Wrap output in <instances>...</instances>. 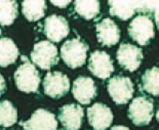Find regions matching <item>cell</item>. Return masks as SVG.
<instances>
[{"label":"cell","mask_w":159,"mask_h":130,"mask_svg":"<svg viewBox=\"0 0 159 130\" xmlns=\"http://www.w3.org/2000/svg\"><path fill=\"white\" fill-rule=\"evenodd\" d=\"M22 58L23 63L18 67L13 75L16 86L20 91L26 93L36 92L41 82L40 74L36 67L28 58L25 56Z\"/></svg>","instance_id":"cell-1"},{"label":"cell","mask_w":159,"mask_h":130,"mask_svg":"<svg viewBox=\"0 0 159 130\" xmlns=\"http://www.w3.org/2000/svg\"><path fill=\"white\" fill-rule=\"evenodd\" d=\"M89 45L80 38L66 40L61 47V58L71 69L82 67L86 62Z\"/></svg>","instance_id":"cell-2"},{"label":"cell","mask_w":159,"mask_h":130,"mask_svg":"<svg viewBox=\"0 0 159 130\" xmlns=\"http://www.w3.org/2000/svg\"><path fill=\"white\" fill-rule=\"evenodd\" d=\"M31 59L40 69L50 70L60 61L57 46L47 40L37 42L31 51Z\"/></svg>","instance_id":"cell-3"},{"label":"cell","mask_w":159,"mask_h":130,"mask_svg":"<svg viewBox=\"0 0 159 130\" xmlns=\"http://www.w3.org/2000/svg\"><path fill=\"white\" fill-rule=\"evenodd\" d=\"M43 90L50 98L57 99L63 98L70 90L69 77L59 71L48 72L43 80Z\"/></svg>","instance_id":"cell-4"},{"label":"cell","mask_w":159,"mask_h":130,"mask_svg":"<svg viewBox=\"0 0 159 130\" xmlns=\"http://www.w3.org/2000/svg\"><path fill=\"white\" fill-rule=\"evenodd\" d=\"M154 106L151 99L145 96L134 98L128 108V117L137 126H144L150 123L153 117Z\"/></svg>","instance_id":"cell-5"},{"label":"cell","mask_w":159,"mask_h":130,"mask_svg":"<svg viewBox=\"0 0 159 130\" xmlns=\"http://www.w3.org/2000/svg\"><path fill=\"white\" fill-rule=\"evenodd\" d=\"M128 34L140 45H146L154 37V25L149 16L140 15L128 26Z\"/></svg>","instance_id":"cell-6"},{"label":"cell","mask_w":159,"mask_h":130,"mask_svg":"<svg viewBox=\"0 0 159 130\" xmlns=\"http://www.w3.org/2000/svg\"><path fill=\"white\" fill-rule=\"evenodd\" d=\"M108 91L115 104L124 105L134 94V84L128 77L116 76L108 82Z\"/></svg>","instance_id":"cell-7"},{"label":"cell","mask_w":159,"mask_h":130,"mask_svg":"<svg viewBox=\"0 0 159 130\" xmlns=\"http://www.w3.org/2000/svg\"><path fill=\"white\" fill-rule=\"evenodd\" d=\"M42 30L44 35L52 42H61L70 33L68 21L62 15H50L43 23Z\"/></svg>","instance_id":"cell-8"},{"label":"cell","mask_w":159,"mask_h":130,"mask_svg":"<svg viewBox=\"0 0 159 130\" xmlns=\"http://www.w3.org/2000/svg\"><path fill=\"white\" fill-rule=\"evenodd\" d=\"M25 130H57V121L53 113L45 109H37L30 119L20 123Z\"/></svg>","instance_id":"cell-9"},{"label":"cell","mask_w":159,"mask_h":130,"mask_svg":"<svg viewBox=\"0 0 159 130\" xmlns=\"http://www.w3.org/2000/svg\"><path fill=\"white\" fill-rule=\"evenodd\" d=\"M119 65L129 72H134L140 67L143 61V51L140 47L124 43L119 46L116 54Z\"/></svg>","instance_id":"cell-10"},{"label":"cell","mask_w":159,"mask_h":130,"mask_svg":"<svg viewBox=\"0 0 159 130\" xmlns=\"http://www.w3.org/2000/svg\"><path fill=\"white\" fill-rule=\"evenodd\" d=\"M87 119L93 129L105 130L112 124L113 114L109 106L102 102H96L87 109Z\"/></svg>","instance_id":"cell-11"},{"label":"cell","mask_w":159,"mask_h":130,"mask_svg":"<svg viewBox=\"0 0 159 130\" xmlns=\"http://www.w3.org/2000/svg\"><path fill=\"white\" fill-rule=\"evenodd\" d=\"M89 70L100 79L109 78L114 71L111 56L102 50L93 51L90 54L89 61Z\"/></svg>","instance_id":"cell-12"},{"label":"cell","mask_w":159,"mask_h":130,"mask_svg":"<svg viewBox=\"0 0 159 130\" xmlns=\"http://www.w3.org/2000/svg\"><path fill=\"white\" fill-rule=\"evenodd\" d=\"M83 108L76 104H67L59 110V121L66 130H78L82 125Z\"/></svg>","instance_id":"cell-13"},{"label":"cell","mask_w":159,"mask_h":130,"mask_svg":"<svg viewBox=\"0 0 159 130\" xmlns=\"http://www.w3.org/2000/svg\"><path fill=\"white\" fill-rule=\"evenodd\" d=\"M72 93L79 104L89 105L97 96V86L91 78L79 76L73 82Z\"/></svg>","instance_id":"cell-14"},{"label":"cell","mask_w":159,"mask_h":130,"mask_svg":"<svg viewBox=\"0 0 159 130\" xmlns=\"http://www.w3.org/2000/svg\"><path fill=\"white\" fill-rule=\"evenodd\" d=\"M97 38L104 46H113L119 41L120 31L111 19H104L96 27Z\"/></svg>","instance_id":"cell-15"},{"label":"cell","mask_w":159,"mask_h":130,"mask_svg":"<svg viewBox=\"0 0 159 130\" xmlns=\"http://www.w3.org/2000/svg\"><path fill=\"white\" fill-rule=\"evenodd\" d=\"M19 55L20 50L12 39L8 37L0 38V67L6 68L15 64Z\"/></svg>","instance_id":"cell-16"},{"label":"cell","mask_w":159,"mask_h":130,"mask_svg":"<svg viewBox=\"0 0 159 130\" xmlns=\"http://www.w3.org/2000/svg\"><path fill=\"white\" fill-rule=\"evenodd\" d=\"M46 11L44 0H25L22 2V13L29 22H37L43 18Z\"/></svg>","instance_id":"cell-17"},{"label":"cell","mask_w":159,"mask_h":130,"mask_svg":"<svg viewBox=\"0 0 159 130\" xmlns=\"http://www.w3.org/2000/svg\"><path fill=\"white\" fill-rule=\"evenodd\" d=\"M18 15V2L15 0H0V25H12Z\"/></svg>","instance_id":"cell-18"},{"label":"cell","mask_w":159,"mask_h":130,"mask_svg":"<svg viewBox=\"0 0 159 130\" xmlns=\"http://www.w3.org/2000/svg\"><path fill=\"white\" fill-rule=\"evenodd\" d=\"M74 9L85 20H93L100 12V2L97 0H77Z\"/></svg>","instance_id":"cell-19"},{"label":"cell","mask_w":159,"mask_h":130,"mask_svg":"<svg viewBox=\"0 0 159 130\" xmlns=\"http://www.w3.org/2000/svg\"><path fill=\"white\" fill-rule=\"evenodd\" d=\"M18 121V110L9 101L0 102V126L11 127Z\"/></svg>","instance_id":"cell-20"},{"label":"cell","mask_w":159,"mask_h":130,"mask_svg":"<svg viewBox=\"0 0 159 130\" xmlns=\"http://www.w3.org/2000/svg\"><path fill=\"white\" fill-rule=\"evenodd\" d=\"M144 90L153 95H159V68L147 70L142 77Z\"/></svg>","instance_id":"cell-21"},{"label":"cell","mask_w":159,"mask_h":130,"mask_svg":"<svg viewBox=\"0 0 159 130\" xmlns=\"http://www.w3.org/2000/svg\"><path fill=\"white\" fill-rule=\"evenodd\" d=\"M110 13L121 20H127L134 15V8L129 2L122 1H110Z\"/></svg>","instance_id":"cell-22"},{"label":"cell","mask_w":159,"mask_h":130,"mask_svg":"<svg viewBox=\"0 0 159 130\" xmlns=\"http://www.w3.org/2000/svg\"><path fill=\"white\" fill-rule=\"evenodd\" d=\"M52 4H53L57 7H60V8H64L66 7L67 5H69L71 1H65V0H57V1H50Z\"/></svg>","instance_id":"cell-23"},{"label":"cell","mask_w":159,"mask_h":130,"mask_svg":"<svg viewBox=\"0 0 159 130\" xmlns=\"http://www.w3.org/2000/svg\"><path fill=\"white\" fill-rule=\"evenodd\" d=\"M6 90V83H5V79L4 77L0 74V96H2L4 94V92Z\"/></svg>","instance_id":"cell-24"},{"label":"cell","mask_w":159,"mask_h":130,"mask_svg":"<svg viewBox=\"0 0 159 130\" xmlns=\"http://www.w3.org/2000/svg\"><path fill=\"white\" fill-rule=\"evenodd\" d=\"M154 19H155V22H156V25H157V28L159 30V5L155 8V12H154Z\"/></svg>","instance_id":"cell-25"},{"label":"cell","mask_w":159,"mask_h":130,"mask_svg":"<svg viewBox=\"0 0 159 130\" xmlns=\"http://www.w3.org/2000/svg\"><path fill=\"white\" fill-rule=\"evenodd\" d=\"M111 130H129L128 127H125V126H121V125H117V126H114L112 127Z\"/></svg>","instance_id":"cell-26"},{"label":"cell","mask_w":159,"mask_h":130,"mask_svg":"<svg viewBox=\"0 0 159 130\" xmlns=\"http://www.w3.org/2000/svg\"><path fill=\"white\" fill-rule=\"evenodd\" d=\"M156 118H157L158 122H159V108H158V111H157V113H156Z\"/></svg>","instance_id":"cell-27"},{"label":"cell","mask_w":159,"mask_h":130,"mask_svg":"<svg viewBox=\"0 0 159 130\" xmlns=\"http://www.w3.org/2000/svg\"><path fill=\"white\" fill-rule=\"evenodd\" d=\"M0 34H1V30H0Z\"/></svg>","instance_id":"cell-28"}]
</instances>
